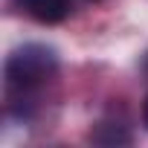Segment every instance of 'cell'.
I'll list each match as a JSON object with an SVG mask.
<instances>
[{"label":"cell","mask_w":148,"mask_h":148,"mask_svg":"<svg viewBox=\"0 0 148 148\" xmlns=\"http://www.w3.org/2000/svg\"><path fill=\"white\" fill-rule=\"evenodd\" d=\"M58 70V55L44 44H23L6 58V87L9 93L29 96L41 84H47Z\"/></svg>","instance_id":"6da1fadb"},{"label":"cell","mask_w":148,"mask_h":148,"mask_svg":"<svg viewBox=\"0 0 148 148\" xmlns=\"http://www.w3.org/2000/svg\"><path fill=\"white\" fill-rule=\"evenodd\" d=\"M15 6L38 23H58L70 12L67 0H15Z\"/></svg>","instance_id":"7a4b0ae2"},{"label":"cell","mask_w":148,"mask_h":148,"mask_svg":"<svg viewBox=\"0 0 148 148\" xmlns=\"http://www.w3.org/2000/svg\"><path fill=\"white\" fill-rule=\"evenodd\" d=\"M90 139L99 142V145H128V142H131V134H128V128L119 125V122H99V125L93 128Z\"/></svg>","instance_id":"3957f363"},{"label":"cell","mask_w":148,"mask_h":148,"mask_svg":"<svg viewBox=\"0 0 148 148\" xmlns=\"http://www.w3.org/2000/svg\"><path fill=\"white\" fill-rule=\"evenodd\" d=\"M142 122H145V128H148V96H145V102H142Z\"/></svg>","instance_id":"277c9868"},{"label":"cell","mask_w":148,"mask_h":148,"mask_svg":"<svg viewBox=\"0 0 148 148\" xmlns=\"http://www.w3.org/2000/svg\"><path fill=\"white\" fill-rule=\"evenodd\" d=\"M145 73H148V58H145Z\"/></svg>","instance_id":"5b68a950"}]
</instances>
